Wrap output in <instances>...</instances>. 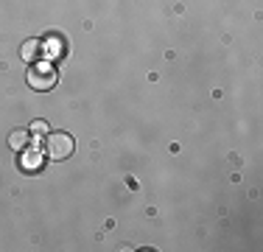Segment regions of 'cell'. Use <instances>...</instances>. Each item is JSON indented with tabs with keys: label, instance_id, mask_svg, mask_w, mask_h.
Returning <instances> with one entry per match:
<instances>
[{
	"label": "cell",
	"instance_id": "6da1fadb",
	"mask_svg": "<svg viewBox=\"0 0 263 252\" xmlns=\"http://www.w3.org/2000/svg\"><path fill=\"white\" fill-rule=\"evenodd\" d=\"M56 81H59V73H56V67L51 62H36L34 67H28V87L36 93H48L56 87Z\"/></svg>",
	"mask_w": 263,
	"mask_h": 252
},
{
	"label": "cell",
	"instance_id": "7a4b0ae2",
	"mask_svg": "<svg viewBox=\"0 0 263 252\" xmlns=\"http://www.w3.org/2000/svg\"><path fill=\"white\" fill-rule=\"evenodd\" d=\"M73 154V137L67 132H51L48 135V157L51 160H67Z\"/></svg>",
	"mask_w": 263,
	"mask_h": 252
},
{
	"label": "cell",
	"instance_id": "3957f363",
	"mask_svg": "<svg viewBox=\"0 0 263 252\" xmlns=\"http://www.w3.org/2000/svg\"><path fill=\"white\" fill-rule=\"evenodd\" d=\"M28 140H31V135L26 129H14L9 135V149H14V151H26L28 149Z\"/></svg>",
	"mask_w": 263,
	"mask_h": 252
},
{
	"label": "cell",
	"instance_id": "277c9868",
	"mask_svg": "<svg viewBox=\"0 0 263 252\" xmlns=\"http://www.w3.org/2000/svg\"><path fill=\"white\" fill-rule=\"evenodd\" d=\"M40 53H42V42H40V40H28L26 45L20 48V56H23L26 62H34Z\"/></svg>",
	"mask_w": 263,
	"mask_h": 252
},
{
	"label": "cell",
	"instance_id": "5b68a950",
	"mask_svg": "<svg viewBox=\"0 0 263 252\" xmlns=\"http://www.w3.org/2000/svg\"><path fill=\"white\" fill-rule=\"evenodd\" d=\"M40 163H42L40 151H26V154H23V160H20V166L28 168V171H34V168H40Z\"/></svg>",
	"mask_w": 263,
	"mask_h": 252
},
{
	"label": "cell",
	"instance_id": "8992f818",
	"mask_svg": "<svg viewBox=\"0 0 263 252\" xmlns=\"http://www.w3.org/2000/svg\"><path fill=\"white\" fill-rule=\"evenodd\" d=\"M31 132H34L36 137L48 135V123H45V121H34V123H31Z\"/></svg>",
	"mask_w": 263,
	"mask_h": 252
},
{
	"label": "cell",
	"instance_id": "52a82bcc",
	"mask_svg": "<svg viewBox=\"0 0 263 252\" xmlns=\"http://www.w3.org/2000/svg\"><path fill=\"white\" fill-rule=\"evenodd\" d=\"M48 50H51V53H59V42L51 40V42H48Z\"/></svg>",
	"mask_w": 263,
	"mask_h": 252
}]
</instances>
